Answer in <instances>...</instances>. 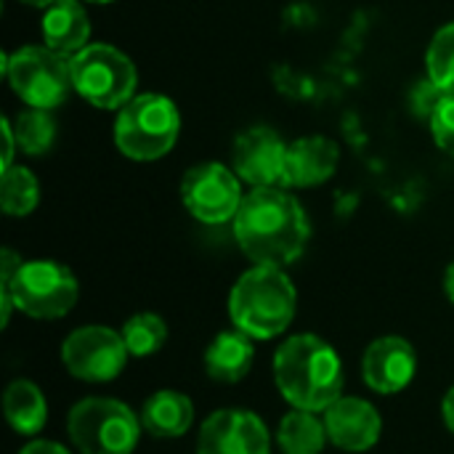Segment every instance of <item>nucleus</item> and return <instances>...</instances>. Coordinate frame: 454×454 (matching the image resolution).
I'll return each instance as SVG.
<instances>
[{
    "instance_id": "nucleus-1",
    "label": "nucleus",
    "mask_w": 454,
    "mask_h": 454,
    "mask_svg": "<svg viewBox=\"0 0 454 454\" xmlns=\"http://www.w3.org/2000/svg\"><path fill=\"white\" fill-rule=\"evenodd\" d=\"M234 237L255 266H290L309 245L311 223L285 186L253 189L234 218Z\"/></svg>"
},
{
    "instance_id": "nucleus-2",
    "label": "nucleus",
    "mask_w": 454,
    "mask_h": 454,
    "mask_svg": "<svg viewBox=\"0 0 454 454\" xmlns=\"http://www.w3.org/2000/svg\"><path fill=\"white\" fill-rule=\"evenodd\" d=\"M343 364L319 335L287 338L274 354V383L293 410L325 412L343 396Z\"/></svg>"
},
{
    "instance_id": "nucleus-3",
    "label": "nucleus",
    "mask_w": 454,
    "mask_h": 454,
    "mask_svg": "<svg viewBox=\"0 0 454 454\" xmlns=\"http://www.w3.org/2000/svg\"><path fill=\"white\" fill-rule=\"evenodd\" d=\"M298 293L279 266L247 269L229 293V317L237 330L253 340L282 335L295 317Z\"/></svg>"
},
{
    "instance_id": "nucleus-4",
    "label": "nucleus",
    "mask_w": 454,
    "mask_h": 454,
    "mask_svg": "<svg viewBox=\"0 0 454 454\" xmlns=\"http://www.w3.org/2000/svg\"><path fill=\"white\" fill-rule=\"evenodd\" d=\"M77 295V279L64 263L24 261L13 279H0L3 327H8L13 309L32 319H61L74 309Z\"/></svg>"
},
{
    "instance_id": "nucleus-5",
    "label": "nucleus",
    "mask_w": 454,
    "mask_h": 454,
    "mask_svg": "<svg viewBox=\"0 0 454 454\" xmlns=\"http://www.w3.org/2000/svg\"><path fill=\"white\" fill-rule=\"evenodd\" d=\"M178 133V106L162 93L133 96L122 109H117L114 144L125 157L136 162H152L165 157L176 146Z\"/></svg>"
},
{
    "instance_id": "nucleus-6",
    "label": "nucleus",
    "mask_w": 454,
    "mask_h": 454,
    "mask_svg": "<svg viewBox=\"0 0 454 454\" xmlns=\"http://www.w3.org/2000/svg\"><path fill=\"white\" fill-rule=\"evenodd\" d=\"M141 431V418L125 402L106 396L77 402L67 418V434L80 454H133Z\"/></svg>"
},
{
    "instance_id": "nucleus-7",
    "label": "nucleus",
    "mask_w": 454,
    "mask_h": 454,
    "mask_svg": "<svg viewBox=\"0 0 454 454\" xmlns=\"http://www.w3.org/2000/svg\"><path fill=\"white\" fill-rule=\"evenodd\" d=\"M72 88L96 109H122L138 85L133 61L109 43H90L69 59Z\"/></svg>"
},
{
    "instance_id": "nucleus-8",
    "label": "nucleus",
    "mask_w": 454,
    "mask_h": 454,
    "mask_svg": "<svg viewBox=\"0 0 454 454\" xmlns=\"http://www.w3.org/2000/svg\"><path fill=\"white\" fill-rule=\"evenodd\" d=\"M3 72L13 93L32 109H56L72 88L69 59L45 45H24L5 56Z\"/></svg>"
},
{
    "instance_id": "nucleus-9",
    "label": "nucleus",
    "mask_w": 454,
    "mask_h": 454,
    "mask_svg": "<svg viewBox=\"0 0 454 454\" xmlns=\"http://www.w3.org/2000/svg\"><path fill=\"white\" fill-rule=\"evenodd\" d=\"M128 356L130 354L122 340V333L104 325L77 327L61 343V362L67 372L85 383L114 380L122 372Z\"/></svg>"
},
{
    "instance_id": "nucleus-10",
    "label": "nucleus",
    "mask_w": 454,
    "mask_h": 454,
    "mask_svg": "<svg viewBox=\"0 0 454 454\" xmlns=\"http://www.w3.org/2000/svg\"><path fill=\"white\" fill-rule=\"evenodd\" d=\"M181 200L192 218L202 223H226L237 218L245 194L234 168L221 162H202L184 176Z\"/></svg>"
},
{
    "instance_id": "nucleus-11",
    "label": "nucleus",
    "mask_w": 454,
    "mask_h": 454,
    "mask_svg": "<svg viewBox=\"0 0 454 454\" xmlns=\"http://www.w3.org/2000/svg\"><path fill=\"white\" fill-rule=\"evenodd\" d=\"M197 454H271V434L250 410H218L200 428Z\"/></svg>"
},
{
    "instance_id": "nucleus-12",
    "label": "nucleus",
    "mask_w": 454,
    "mask_h": 454,
    "mask_svg": "<svg viewBox=\"0 0 454 454\" xmlns=\"http://www.w3.org/2000/svg\"><path fill=\"white\" fill-rule=\"evenodd\" d=\"M285 162H287V144L277 130L266 125L247 128L234 141L231 168L239 176V181L250 184L253 189L282 186Z\"/></svg>"
},
{
    "instance_id": "nucleus-13",
    "label": "nucleus",
    "mask_w": 454,
    "mask_h": 454,
    "mask_svg": "<svg viewBox=\"0 0 454 454\" xmlns=\"http://www.w3.org/2000/svg\"><path fill=\"white\" fill-rule=\"evenodd\" d=\"M418 370V354L410 340L399 335L378 338L367 346L362 356V378L364 383L383 396L404 391Z\"/></svg>"
},
{
    "instance_id": "nucleus-14",
    "label": "nucleus",
    "mask_w": 454,
    "mask_h": 454,
    "mask_svg": "<svg viewBox=\"0 0 454 454\" xmlns=\"http://www.w3.org/2000/svg\"><path fill=\"white\" fill-rule=\"evenodd\" d=\"M325 426L330 442L343 452H367L383 434L378 410L359 396H340L325 410Z\"/></svg>"
},
{
    "instance_id": "nucleus-15",
    "label": "nucleus",
    "mask_w": 454,
    "mask_h": 454,
    "mask_svg": "<svg viewBox=\"0 0 454 454\" xmlns=\"http://www.w3.org/2000/svg\"><path fill=\"white\" fill-rule=\"evenodd\" d=\"M340 149L335 141L325 136H306L287 144L285 162V189H309L319 186L338 170Z\"/></svg>"
},
{
    "instance_id": "nucleus-16",
    "label": "nucleus",
    "mask_w": 454,
    "mask_h": 454,
    "mask_svg": "<svg viewBox=\"0 0 454 454\" xmlns=\"http://www.w3.org/2000/svg\"><path fill=\"white\" fill-rule=\"evenodd\" d=\"M90 19L80 0H56L43 13V43L64 59H72L90 43Z\"/></svg>"
},
{
    "instance_id": "nucleus-17",
    "label": "nucleus",
    "mask_w": 454,
    "mask_h": 454,
    "mask_svg": "<svg viewBox=\"0 0 454 454\" xmlns=\"http://www.w3.org/2000/svg\"><path fill=\"white\" fill-rule=\"evenodd\" d=\"M255 359L253 338L242 330H226L213 338V343L205 351V372L210 380L231 386L247 378Z\"/></svg>"
},
{
    "instance_id": "nucleus-18",
    "label": "nucleus",
    "mask_w": 454,
    "mask_h": 454,
    "mask_svg": "<svg viewBox=\"0 0 454 454\" xmlns=\"http://www.w3.org/2000/svg\"><path fill=\"white\" fill-rule=\"evenodd\" d=\"M141 426L154 439H178L194 423V404L181 391H157L141 407Z\"/></svg>"
},
{
    "instance_id": "nucleus-19",
    "label": "nucleus",
    "mask_w": 454,
    "mask_h": 454,
    "mask_svg": "<svg viewBox=\"0 0 454 454\" xmlns=\"http://www.w3.org/2000/svg\"><path fill=\"white\" fill-rule=\"evenodd\" d=\"M3 415L21 436H37L48 420V402L32 380H13L3 394Z\"/></svg>"
},
{
    "instance_id": "nucleus-20",
    "label": "nucleus",
    "mask_w": 454,
    "mask_h": 454,
    "mask_svg": "<svg viewBox=\"0 0 454 454\" xmlns=\"http://www.w3.org/2000/svg\"><path fill=\"white\" fill-rule=\"evenodd\" d=\"M330 442L325 418L309 410H293L282 418L277 428V444L282 454H322Z\"/></svg>"
},
{
    "instance_id": "nucleus-21",
    "label": "nucleus",
    "mask_w": 454,
    "mask_h": 454,
    "mask_svg": "<svg viewBox=\"0 0 454 454\" xmlns=\"http://www.w3.org/2000/svg\"><path fill=\"white\" fill-rule=\"evenodd\" d=\"M40 202V184L37 178L19 165H11L3 170L0 178V205L5 215H29Z\"/></svg>"
},
{
    "instance_id": "nucleus-22",
    "label": "nucleus",
    "mask_w": 454,
    "mask_h": 454,
    "mask_svg": "<svg viewBox=\"0 0 454 454\" xmlns=\"http://www.w3.org/2000/svg\"><path fill=\"white\" fill-rule=\"evenodd\" d=\"M122 340H125L130 356H136V359L152 356L165 346L168 325H165V319L160 314H152V311L133 314L122 325Z\"/></svg>"
},
{
    "instance_id": "nucleus-23",
    "label": "nucleus",
    "mask_w": 454,
    "mask_h": 454,
    "mask_svg": "<svg viewBox=\"0 0 454 454\" xmlns=\"http://www.w3.org/2000/svg\"><path fill=\"white\" fill-rule=\"evenodd\" d=\"M16 144L24 154H45L53 146L56 138V120L45 109H27L19 112L11 122Z\"/></svg>"
},
{
    "instance_id": "nucleus-24",
    "label": "nucleus",
    "mask_w": 454,
    "mask_h": 454,
    "mask_svg": "<svg viewBox=\"0 0 454 454\" xmlns=\"http://www.w3.org/2000/svg\"><path fill=\"white\" fill-rule=\"evenodd\" d=\"M428 80L442 90L454 96V21L442 27L426 53Z\"/></svg>"
},
{
    "instance_id": "nucleus-25",
    "label": "nucleus",
    "mask_w": 454,
    "mask_h": 454,
    "mask_svg": "<svg viewBox=\"0 0 454 454\" xmlns=\"http://www.w3.org/2000/svg\"><path fill=\"white\" fill-rule=\"evenodd\" d=\"M428 125H431L436 146L454 157V96L444 93L436 101V106L428 114Z\"/></svg>"
},
{
    "instance_id": "nucleus-26",
    "label": "nucleus",
    "mask_w": 454,
    "mask_h": 454,
    "mask_svg": "<svg viewBox=\"0 0 454 454\" xmlns=\"http://www.w3.org/2000/svg\"><path fill=\"white\" fill-rule=\"evenodd\" d=\"M19 454H69V450H64L59 442H48V439H35L29 444H24Z\"/></svg>"
},
{
    "instance_id": "nucleus-27",
    "label": "nucleus",
    "mask_w": 454,
    "mask_h": 454,
    "mask_svg": "<svg viewBox=\"0 0 454 454\" xmlns=\"http://www.w3.org/2000/svg\"><path fill=\"white\" fill-rule=\"evenodd\" d=\"M0 128H3V138H5V149H3V170H5L13 165V152L19 149V144H16V136H13V128L8 120H3Z\"/></svg>"
},
{
    "instance_id": "nucleus-28",
    "label": "nucleus",
    "mask_w": 454,
    "mask_h": 454,
    "mask_svg": "<svg viewBox=\"0 0 454 454\" xmlns=\"http://www.w3.org/2000/svg\"><path fill=\"white\" fill-rule=\"evenodd\" d=\"M442 418H444V426L454 434V386L447 391V396L442 402Z\"/></svg>"
},
{
    "instance_id": "nucleus-29",
    "label": "nucleus",
    "mask_w": 454,
    "mask_h": 454,
    "mask_svg": "<svg viewBox=\"0 0 454 454\" xmlns=\"http://www.w3.org/2000/svg\"><path fill=\"white\" fill-rule=\"evenodd\" d=\"M444 293H447V298L454 303V263L447 269V274H444Z\"/></svg>"
},
{
    "instance_id": "nucleus-30",
    "label": "nucleus",
    "mask_w": 454,
    "mask_h": 454,
    "mask_svg": "<svg viewBox=\"0 0 454 454\" xmlns=\"http://www.w3.org/2000/svg\"><path fill=\"white\" fill-rule=\"evenodd\" d=\"M21 3L32 5V8H48V5H53L56 0H21Z\"/></svg>"
},
{
    "instance_id": "nucleus-31",
    "label": "nucleus",
    "mask_w": 454,
    "mask_h": 454,
    "mask_svg": "<svg viewBox=\"0 0 454 454\" xmlns=\"http://www.w3.org/2000/svg\"><path fill=\"white\" fill-rule=\"evenodd\" d=\"M88 3H112V0H88Z\"/></svg>"
}]
</instances>
